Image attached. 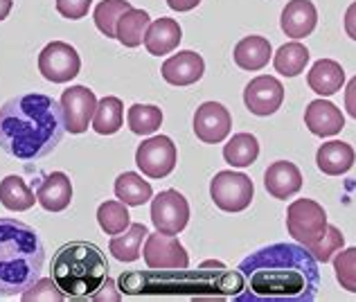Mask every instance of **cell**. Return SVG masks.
Listing matches in <instances>:
<instances>
[{"mask_svg":"<svg viewBox=\"0 0 356 302\" xmlns=\"http://www.w3.org/2000/svg\"><path fill=\"white\" fill-rule=\"evenodd\" d=\"M201 0H167V5H170L174 12H190L196 5H199Z\"/></svg>","mask_w":356,"mask_h":302,"instance_id":"cell-40","label":"cell"},{"mask_svg":"<svg viewBox=\"0 0 356 302\" xmlns=\"http://www.w3.org/2000/svg\"><path fill=\"white\" fill-rule=\"evenodd\" d=\"M145 262L149 269H187L190 257L176 235L149 232L145 241Z\"/></svg>","mask_w":356,"mask_h":302,"instance_id":"cell-12","label":"cell"},{"mask_svg":"<svg viewBox=\"0 0 356 302\" xmlns=\"http://www.w3.org/2000/svg\"><path fill=\"white\" fill-rule=\"evenodd\" d=\"M307 84L316 95L330 97L334 93H339L345 84V70L339 61L334 59H321L312 65V70L307 72Z\"/></svg>","mask_w":356,"mask_h":302,"instance_id":"cell-20","label":"cell"},{"mask_svg":"<svg viewBox=\"0 0 356 302\" xmlns=\"http://www.w3.org/2000/svg\"><path fill=\"white\" fill-rule=\"evenodd\" d=\"M36 203L48 212H63L72 203V183L63 172H52L36 190Z\"/></svg>","mask_w":356,"mask_h":302,"instance_id":"cell-19","label":"cell"},{"mask_svg":"<svg viewBox=\"0 0 356 302\" xmlns=\"http://www.w3.org/2000/svg\"><path fill=\"white\" fill-rule=\"evenodd\" d=\"M327 212L321 203L312 199H298L286 210V230L289 235L307 248L318 241L327 230Z\"/></svg>","mask_w":356,"mask_h":302,"instance_id":"cell-6","label":"cell"},{"mask_svg":"<svg viewBox=\"0 0 356 302\" xmlns=\"http://www.w3.org/2000/svg\"><path fill=\"white\" fill-rule=\"evenodd\" d=\"M97 221L99 228L106 235H120L131 225V214L127 210V203L118 201H106L97 207Z\"/></svg>","mask_w":356,"mask_h":302,"instance_id":"cell-33","label":"cell"},{"mask_svg":"<svg viewBox=\"0 0 356 302\" xmlns=\"http://www.w3.org/2000/svg\"><path fill=\"white\" fill-rule=\"evenodd\" d=\"M305 125L314 136L330 138L341 134L345 127V118L339 106L327 100H314L305 111Z\"/></svg>","mask_w":356,"mask_h":302,"instance_id":"cell-18","label":"cell"},{"mask_svg":"<svg viewBox=\"0 0 356 302\" xmlns=\"http://www.w3.org/2000/svg\"><path fill=\"white\" fill-rule=\"evenodd\" d=\"M307 63H309V50L298 41L284 43L273 56L275 70L280 74H284V77H296V74H300L305 70Z\"/></svg>","mask_w":356,"mask_h":302,"instance_id":"cell-30","label":"cell"},{"mask_svg":"<svg viewBox=\"0 0 356 302\" xmlns=\"http://www.w3.org/2000/svg\"><path fill=\"white\" fill-rule=\"evenodd\" d=\"M152 221L158 232L178 235L190 221V203L176 190H165L152 199Z\"/></svg>","mask_w":356,"mask_h":302,"instance_id":"cell-10","label":"cell"},{"mask_svg":"<svg viewBox=\"0 0 356 302\" xmlns=\"http://www.w3.org/2000/svg\"><path fill=\"white\" fill-rule=\"evenodd\" d=\"M0 203L12 212H25L36 203V194L21 176H7L0 181Z\"/></svg>","mask_w":356,"mask_h":302,"instance_id":"cell-26","label":"cell"},{"mask_svg":"<svg viewBox=\"0 0 356 302\" xmlns=\"http://www.w3.org/2000/svg\"><path fill=\"white\" fill-rule=\"evenodd\" d=\"M343 246H345V237H343L341 228H336V225H327V230H325L323 237L318 239V241H314V244H309L307 251L314 255L316 262L327 264V262H332V257Z\"/></svg>","mask_w":356,"mask_h":302,"instance_id":"cell-34","label":"cell"},{"mask_svg":"<svg viewBox=\"0 0 356 302\" xmlns=\"http://www.w3.org/2000/svg\"><path fill=\"white\" fill-rule=\"evenodd\" d=\"M149 25H152V18H149L145 9H129V12L120 18L115 39L124 45V48H138L140 43H145Z\"/></svg>","mask_w":356,"mask_h":302,"instance_id":"cell-25","label":"cell"},{"mask_svg":"<svg viewBox=\"0 0 356 302\" xmlns=\"http://www.w3.org/2000/svg\"><path fill=\"white\" fill-rule=\"evenodd\" d=\"M115 196L127 205H145L149 199H154V190L140 174L124 172L115 181Z\"/></svg>","mask_w":356,"mask_h":302,"instance_id":"cell-28","label":"cell"},{"mask_svg":"<svg viewBox=\"0 0 356 302\" xmlns=\"http://www.w3.org/2000/svg\"><path fill=\"white\" fill-rule=\"evenodd\" d=\"M108 278V262L90 241H70L52 257V280L70 300L92 298Z\"/></svg>","mask_w":356,"mask_h":302,"instance_id":"cell-5","label":"cell"},{"mask_svg":"<svg viewBox=\"0 0 356 302\" xmlns=\"http://www.w3.org/2000/svg\"><path fill=\"white\" fill-rule=\"evenodd\" d=\"M65 296L61 294V289L54 285V280H39L34 282L23 294V300H63Z\"/></svg>","mask_w":356,"mask_h":302,"instance_id":"cell-36","label":"cell"},{"mask_svg":"<svg viewBox=\"0 0 356 302\" xmlns=\"http://www.w3.org/2000/svg\"><path fill=\"white\" fill-rule=\"evenodd\" d=\"M284 102V86L280 79L270 77V74H259V77L250 79V84L243 90V104L252 116L266 118L282 106Z\"/></svg>","mask_w":356,"mask_h":302,"instance_id":"cell-13","label":"cell"},{"mask_svg":"<svg viewBox=\"0 0 356 302\" xmlns=\"http://www.w3.org/2000/svg\"><path fill=\"white\" fill-rule=\"evenodd\" d=\"M81 59L70 43L52 41L39 54V70L52 84H65L79 74Z\"/></svg>","mask_w":356,"mask_h":302,"instance_id":"cell-9","label":"cell"},{"mask_svg":"<svg viewBox=\"0 0 356 302\" xmlns=\"http://www.w3.org/2000/svg\"><path fill=\"white\" fill-rule=\"evenodd\" d=\"M129 129L138 136H152L163 125V111L154 104H134L129 109Z\"/></svg>","mask_w":356,"mask_h":302,"instance_id":"cell-31","label":"cell"},{"mask_svg":"<svg viewBox=\"0 0 356 302\" xmlns=\"http://www.w3.org/2000/svg\"><path fill=\"white\" fill-rule=\"evenodd\" d=\"M59 104L63 111L65 131H70V134H83V131H88L97 109L95 93L86 86H70L63 90Z\"/></svg>","mask_w":356,"mask_h":302,"instance_id":"cell-11","label":"cell"},{"mask_svg":"<svg viewBox=\"0 0 356 302\" xmlns=\"http://www.w3.org/2000/svg\"><path fill=\"white\" fill-rule=\"evenodd\" d=\"M45 246L30 223L0 216V298L23 296L41 280Z\"/></svg>","mask_w":356,"mask_h":302,"instance_id":"cell-3","label":"cell"},{"mask_svg":"<svg viewBox=\"0 0 356 302\" xmlns=\"http://www.w3.org/2000/svg\"><path fill=\"white\" fill-rule=\"evenodd\" d=\"M129 9H134V5L129 0H102L95 7V25L97 30L106 36V39H115V30L120 18L124 16Z\"/></svg>","mask_w":356,"mask_h":302,"instance_id":"cell-32","label":"cell"},{"mask_svg":"<svg viewBox=\"0 0 356 302\" xmlns=\"http://www.w3.org/2000/svg\"><path fill=\"white\" fill-rule=\"evenodd\" d=\"M332 260L339 285L350 294H356V248H341Z\"/></svg>","mask_w":356,"mask_h":302,"instance_id":"cell-35","label":"cell"},{"mask_svg":"<svg viewBox=\"0 0 356 302\" xmlns=\"http://www.w3.org/2000/svg\"><path fill=\"white\" fill-rule=\"evenodd\" d=\"M232 118L219 102H205L194 113V134L205 145H219L228 138Z\"/></svg>","mask_w":356,"mask_h":302,"instance_id":"cell-14","label":"cell"},{"mask_svg":"<svg viewBox=\"0 0 356 302\" xmlns=\"http://www.w3.org/2000/svg\"><path fill=\"white\" fill-rule=\"evenodd\" d=\"M264 187L273 199H291L302 190V174L289 160H277L264 172Z\"/></svg>","mask_w":356,"mask_h":302,"instance_id":"cell-16","label":"cell"},{"mask_svg":"<svg viewBox=\"0 0 356 302\" xmlns=\"http://www.w3.org/2000/svg\"><path fill=\"white\" fill-rule=\"evenodd\" d=\"M201 269H223V264L221 262H205Z\"/></svg>","mask_w":356,"mask_h":302,"instance_id":"cell-42","label":"cell"},{"mask_svg":"<svg viewBox=\"0 0 356 302\" xmlns=\"http://www.w3.org/2000/svg\"><path fill=\"white\" fill-rule=\"evenodd\" d=\"M61 104L43 93H25L0 106V149L23 163L50 156L63 140Z\"/></svg>","mask_w":356,"mask_h":302,"instance_id":"cell-2","label":"cell"},{"mask_svg":"<svg viewBox=\"0 0 356 302\" xmlns=\"http://www.w3.org/2000/svg\"><path fill=\"white\" fill-rule=\"evenodd\" d=\"M176 145L167 136H154L145 140L136 151V165L149 178H165L176 167Z\"/></svg>","mask_w":356,"mask_h":302,"instance_id":"cell-8","label":"cell"},{"mask_svg":"<svg viewBox=\"0 0 356 302\" xmlns=\"http://www.w3.org/2000/svg\"><path fill=\"white\" fill-rule=\"evenodd\" d=\"M122 120H124V109L118 97H104L97 102L95 116H92V129L99 136H113L122 129Z\"/></svg>","mask_w":356,"mask_h":302,"instance_id":"cell-29","label":"cell"},{"mask_svg":"<svg viewBox=\"0 0 356 302\" xmlns=\"http://www.w3.org/2000/svg\"><path fill=\"white\" fill-rule=\"evenodd\" d=\"M282 32L291 36L293 41H300L309 36L318 25V12L312 0H291L282 9V18H280Z\"/></svg>","mask_w":356,"mask_h":302,"instance_id":"cell-17","label":"cell"},{"mask_svg":"<svg viewBox=\"0 0 356 302\" xmlns=\"http://www.w3.org/2000/svg\"><path fill=\"white\" fill-rule=\"evenodd\" d=\"M12 5H14V0H0V21H5V18L9 16Z\"/></svg>","mask_w":356,"mask_h":302,"instance_id":"cell-41","label":"cell"},{"mask_svg":"<svg viewBox=\"0 0 356 302\" xmlns=\"http://www.w3.org/2000/svg\"><path fill=\"white\" fill-rule=\"evenodd\" d=\"M183 39V30L174 18H158L149 25L145 36V48L154 56H165L178 48Z\"/></svg>","mask_w":356,"mask_h":302,"instance_id":"cell-21","label":"cell"},{"mask_svg":"<svg viewBox=\"0 0 356 302\" xmlns=\"http://www.w3.org/2000/svg\"><path fill=\"white\" fill-rule=\"evenodd\" d=\"M147 225L145 223H131L124 232L113 235L108 241V251L120 262H136L143 253V241L147 239Z\"/></svg>","mask_w":356,"mask_h":302,"instance_id":"cell-24","label":"cell"},{"mask_svg":"<svg viewBox=\"0 0 356 302\" xmlns=\"http://www.w3.org/2000/svg\"><path fill=\"white\" fill-rule=\"evenodd\" d=\"M255 185L241 172H219L210 181V196L223 212H243L252 201Z\"/></svg>","mask_w":356,"mask_h":302,"instance_id":"cell-7","label":"cell"},{"mask_svg":"<svg viewBox=\"0 0 356 302\" xmlns=\"http://www.w3.org/2000/svg\"><path fill=\"white\" fill-rule=\"evenodd\" d=\"M259 156V143L252 134H235L223 147V158L232 167H250Z\"/></svg>","mask_w":356,"mask_h":302,"instance_id":"cell-27","label":"cell"},{"mask_svg":"<svg viewBox=\"0 0 356 302\" xmlns=\"http://www.w3.org/2000/svg\"><path fill=\"white\" fill-rule=\"evenodd\" d=\"M163 79L172 86H192L196 84L205 72V61L201 54H196L192 50H183L174 56H170L163 63Z\"/></svg>","mask_w":356,"mask_h":302,"instance_id":"cell-15","label":"cell"},{"mask_svg":"<svg viewBox=\"0 0 356 302\" xmlns=\"http://www.w3.org/2000/svg\"><path fill=\"white\" fill-rule=\"evenodd\" d=\"M345 32H348L350 39L356 41V3H352L345 12Z\"/></svg>","mask_w":356,"mask_h":302,"instance_id":"cell-39","label":"cell"},{"mask_svg":"<svg viewBox=\"0 0 356 302\" xmlns=\"http://www.w3.org/2000/svg\"><path fill=\"white\" fill-rule=\"evenodd\" d=\"M92 5V0H57V12L63 18H70V21H79L88 14V9Z\"/></svg>","mask_w":356,"mask_h":302,"instance_id":"cell-37","label":"cell"},{"mask_svg":"<svg viewBox=\"0 0 356 302\" xmlns=\"http://www.w3.org/2000/svg\"><path fill=\"white\" fill-rule=\"evenodd\" d=\"M345 109L356 120V77L350 79L348 86H345Z\"/></svg>","mask_w":356,"mask_h":302,"instance_id":"cell-38","label":"cell"},{"mask_svg":"<svg viewBox=\"0 0 356 302\" xmlns=\"http://www.w3.org/2000/svg\"><path fill=\"white\" fill-rule=\"evenodd\" d=\"M120 294L127 296H167V294H235L243 289L241 273H232L230 278L214 282L205 271H129L118 280Z\"/></svg>","mask_w":356,"mask_h":302,"instance_id":"cell-4","label":"cell"},{"mask_svg":"<svg viewBox=\"0 0 356 302\" xmlns=\"http://www.w3.org/2000/svg\"><path fill=\"white\" fill-rule=\"evenodd\" d=\"M354 160H356V154L352 145L341 143V140H332V143L321 145V149H318V154H316V165L327 176L348 174L354 167Z\"/></svg>","mask_w":356,"mask_h":302,"instance_id":"cell-22","label":"cell"},{"mask_svg":"<svg viewBox=\"0 0 356 302\" xmlns=\"http://www.w3.org/2000/svg\"><path fill=\"white\" fill-rule=\"evenodd\" d=\"M270 54H273V48H270V41L264 39V36H243V39L235 45V63L241 70H261L264 65L270 61Z\"/></svg>","mask_w":356,"mask_h":302,"instance_id":"cell-23","label":"cell"},{"mask_svg":"<svg viewBox=\"0 0 356 302\" xmlns=\"http://www.w3.org/2000/svg\"><path fill=\"white\" fill-rule=\"evenodd\" d=\"M239 273L243 291L237 302H312L321 289L318 262L302 244H270L246 260Z\"/></svg>","mask_w":356,"mask_h":302,"instance_id":"cell-1","label":"cell"}]
</instances>
